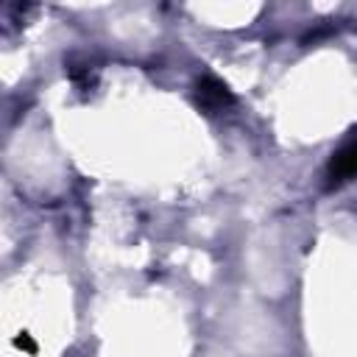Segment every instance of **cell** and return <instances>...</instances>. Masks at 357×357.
<instances>
[{
	"mask_svg": "<svg viewBox=\"0 0 357 357\" xmlns=\"http://www.w3.org/2000/svg\"><path fill=\"white\" fill-rule=\"evenodd\" d=\"M357 176V131H351V137L332 153L329 165H326V187H340L346 181H351Z\"/></svg>",
	"mask_w": 357,
	"mask_h": 357,
	"instance_id": "cell-1",
	"label": "cell"
},
{
	"mask_svg": "<svg viewBox=\"0 0 357 357\" xmlns=\"http://www.w3.org/2000/svg\"><path fill=\"white\" fill-rule=\"evenodd\" d=\"M14 346H17V349H25V351H31V354L36 351V343L31 340V335H22V337H14Z\"/></svg>",
	"mask_w": 357,
	"mask_h": 357,
	"instance_id": "cell-3",
	"label": "cell"
},
{
	"mask_svg": "<svg viewBox=\"0 0 357 357\" xmlns=\"http://www.w3.org/2000/svg\"><path fill=\"white\" fill-rule=\"evenodd\" d=\"M195 103H198L204 112L215 114V112L229 109V106L234 103V95H231V89H229L220 78H215V75H201V78L195 81Z\"/></svg>",
	"mask_w": 357,
	"mask_h": 357,
	"instance_id": "cell-2",
	"label": "cell"
}]
</instances>
